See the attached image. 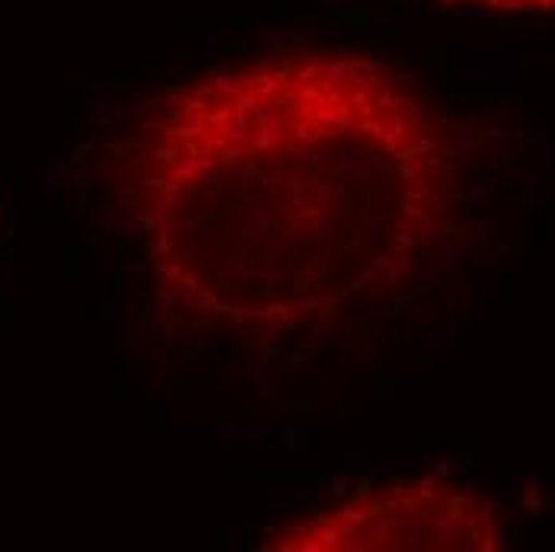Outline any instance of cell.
Listing matches in <instances>:
<instances>
[{"label":"cell","instance_id":"1","mask_svg":"<svg viewBox=\"0 0 555 552\" xmlns=\"http://www.w3.org/2000/svg\"><path fill=\"white\" fill-rule=\"evenodd\" d=\"M125 189L169 307L307 330L392 294L460 215L456 131L384 57L281 46L211 64L138 131Z\"/></svg>","mask_w":555,"mask_h":552},{"label":"cell","instance_id":"3","mask_svg":"<svg viewBox=\"0 0 555 552\" xmlns=\"http://www.w3.org/2000/svg\"><path fill=\"white\" fill-rule=\"evenodd\" d=\"M431 3L486 10V13H511V16H550L555 13V0H431Z\"/></svg>","mask_w":555,"mask_h":552},{"label":"cell","instance_id":"2","mask_svg":"<svg viewBox=\"0 0 555 552\" xmlns=\"http://www.w3.org/2000/svg\"><path fill=\"white\" fill-rule=\"evenodd\" d=\"M501 547L499 504L444 476L371 483L266 537V550L275 552H495Z\"/></svg>","mask_w":555,"mask_h":552}]
</instances>
